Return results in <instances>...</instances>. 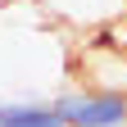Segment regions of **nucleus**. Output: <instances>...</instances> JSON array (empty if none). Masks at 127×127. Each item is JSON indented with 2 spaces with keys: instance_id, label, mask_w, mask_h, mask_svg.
Returning a JSON list of instances; mask_svg holds the SVG:
<instances>
[{
  "instance_id": "f257e3e1",
  "label": "nucleus",
  "mask_w": 127,
  "mask_h": 127,
  "mask_svg": "<svg viewBox=\"0 0 127 127\" xmlns=\"http://www.w3.org/2000/svg\"><path fill=\"white\" fill-rule=\"evenodd\" d=\"M50 104L59 123H73V127H123L127 123V91H114V86H64Z\"/></svg>"
},
{
  "instance_id": "f03ea898",
  "label": "nucleus",
  "mask_w": 127,
  "mask_h": 127,
  "mask_svg": "<svg viewBox=\"0 0 127 127\" xmlns=\"http://www.w3.org/2000/svg\"><path fill=\"white\" fill-rule=\"evenodd\" d=\"M45 14L59 23H68L77 32H95V27H109L114 18L127 14V0H41Z\"/></svg>"
},
{
  "instance_id": "7ed1b4c3",
  "label": "nucleus",
  "mask_w": 127,
  "mask_h": 127,
  "mask_svg": "<svg viewBox=\"0 0 127 127\" xmlns=\"http://www.w3.org/2000/svg\"><path fill=\"white\" fill-rule=\"evenodd\" d=\"M82 77H86V86L127 91V45H114L109 36H104V45H91L82 55Z\"/></svg>"
},
{
  "instance_id": "20e7f679",
  "label": "nucleus",
  "mask_w": 127,
  "mask_h": 127,
  "mask_svg": "<svg viewBox=\"0 0 127 127\" xmlns=\"http://www.w3.org/2000/svg\"><path fill=\"white\" fill-rule=\"evenodd\" d=\"M0 127H64V123L50 100L14 95V100H0Z\"/></svg>"
}]
</instances>
